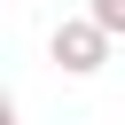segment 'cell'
<instances>
[{"instance_id": "1", "label": "cell", "mask_w": 125, "mask_h": 125, "mask_svg": "<svg viewBox=\"0 0 125 125\" xmlns=\"http://www.w3.org/2000/svg\"><path fill=\"white\" fill-rule=\"evenodd\" d=\"M47 55H55V70H62V78H94V70L109 62V31H102L94 16H62V23H55V39H47Z\"/></svg>"}, {"instance_id": "2", "label": "cell", "mask_w": 125, "mask_h": 125, "mask_svg": "<svg viewBox=\"0 0 125 125\" xmlns=\"http://www.w3.org/2000/svg\"><path fill=\"white\" fill-rule=\"evenodd\" d=\"M0 125H23V117H16V102H8V109H0Z\"/></svg>"}]
</instances>
